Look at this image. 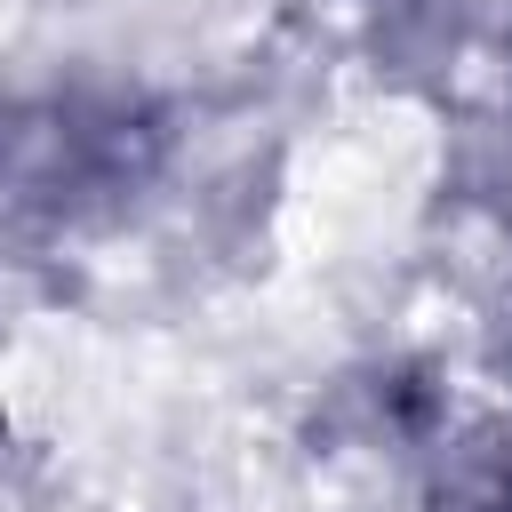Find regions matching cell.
Returning a JSON list of instances; mask_svg holds the SVG:
<instances>
[{
	"label": "cell",
	"mask_w": 512,
	"mask_h": 512,
	"mask_svg": "<svg viewBox=\"0 0 512 512\" xmlns=\"http://www.w3.org/2000/svg\"><path fill=\"white\" fill-rule=\"evenodd\" d=\"M160 160V120L112 88L0 104V232H56L128 200Z\"/></svg>",
	"instance_id": "cell-1"
}]
</instances>
